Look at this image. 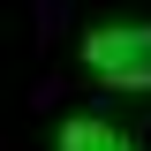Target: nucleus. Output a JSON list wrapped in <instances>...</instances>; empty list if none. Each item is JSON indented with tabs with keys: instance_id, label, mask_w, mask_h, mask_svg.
Segmentation results:
<instances>
[{
	"instance_id": "2",
	"label": "nucleus",
	"mask_w": 151,
	"mask_h": 151,
	"mask_svg": "<svg viewBox=\"0 0 151 151\" xmlns=\"http://www.w3.org/2000/svg\"><path fill=\"white\" fill-rule=\"evenodd\" d=\"M60 151H136L121 129H106V121H60V136H53Z\"/></svg>"
},
{
	"instance_id": "1",
	"label": "nucleus",
	"mask_w": 151,
	"mask_h": 151,
	"mask_svg": "<svg viewBox=\"0 0 151 151\" xmlns=\"http://www.w3.org/2000/svg\"><path fill=\"white\" fill-rule=\"evenodd\" d=\"M83 68L113 91H151V23H98L83 38Z\"/></svg>"
}]
</instances>
